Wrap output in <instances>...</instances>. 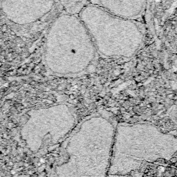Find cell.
Instances as JSON below:
<instances>
[{
  "label": "cell",
  "mask_w": 177,
  "mask_h": 177,
  "mask_svg": "<svg viewBox=\"0 0 177 177\" xmlns=\"http://www.w3.org/2000/svg\"><path fill=\"white\" fill-rule=\"evenodd\" d=\"M56 0H1L2 11L13 23L25 25L33 23L51 13Z\"/></svg>",
  "instance_id": "cell-1"
},
{
  "label": "cell",
  "mask_w": 177,
  "mask_h": 177,
  "mask_svg": "<svg viewBox=\"0 0 177 177\" xmlns=\"http://www.w3.org/2000/svg\"><path fill=\"white\" fill-rule=\"evenodd\" d=\"M88 4L104 10L112 15L133 20L145 11L147 0H87Z\"/></svg>",
  "instance_id": "cell-2"
},
{
  "label": "cell",
  "mask_w": 177,
  "mask_h": 177,
  "mask_svg": "<svg viewBox=\"0 0 177 177\" xmlns=\"http://www.w3.org/2000/svg\"><path fill=\"white\" fill-rule=\"evenodd\" d=\"M67 8H73L78 6L79 4L83 1V0H59Z\"/></svg>",
  "instance_id": "cell-3"
}]
</instances>
